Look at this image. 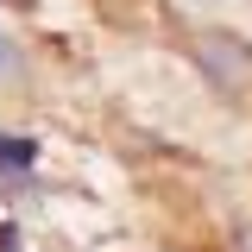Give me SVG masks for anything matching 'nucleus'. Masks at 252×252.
Segmentation results:
<instances>
[{
  "instance_id": "1",
  "label": "nucleus",
  "mask_w": 252,
  "mask_h": 252,
  "mask_svg": "<svg viewBox=\"0 0 252 252\" xmlns=\"http://www.w3.org/2000/svg\"><path fill=\"white\" fill-rule=\"evenodd\" d=\"M195 63L215 76L220 89H246V76H252V51L233 32H202V38H195Z\"/></svg>"
},
{
  "instance_id": "2",
  "label": "nucleus",
  "mask_w": 252,
  "mask_h": 252,
  "mask_svg": "<svg viewBox=\"0 0 252 252\" xmlns=\"http://www.w3.org/2000/svg\"><path fill=\"white\" fill-rule=\"evenodd\" d=\"M19 76H26V57H19V44L0 32V82H19Z\"/></svg>"
},
{
  "instance_id": "3",
  "label": "nucleus",
  "mask_w": 252,
  "mask_h": 252,
  "mask_svg": "<svg viewBox=\"0 0 252 252\" xmlns=\"http://www.w3.org/2000/svg\"><path fill=\"white\" fill-rule=\"evenodd\" d=\"M0 158H6V164H19V170H26L32 158H38V145H32V139H0Z\"/></svg>"
},
{
  "instance_id": "4",
  "label": "nucleus",
  "mask_w": 252,
  "mask_h": 252,
  "mask_svg": "<svg viewBox=\"0 0 252 252\" xmlns=\"http://www.w3.org/2000/svg\"><path fill=\"white\" fill-rule=\"evenodd\" d=\"M240 252H252V227H240Z\"/></svg>"
}]
</instances>
